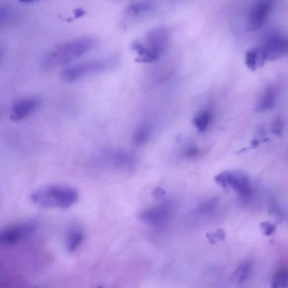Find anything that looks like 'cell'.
I'll return each instance as SVG.
<instances>
[{"mask_svg":"<svg viewBox=\"0 0 288 288\" xmlns=\"http://www.w3.org/2000/svg\"><path fill=\"white\" fill-rule=\"evenodd\" d=\"M288 272L285 268H281L274 275L271 288H288Z\"/></svg>","mask_w":288,"mask_h":288,"instance_id":"cell-18","label":"cell"},{"mask_svg":"<svg viewBox=\"0 0 288 288\" xmlns=\"http://www.w3.org/2000/svg\"><path fill=\"white\" fill-rule=\"evenodd\" d=\"M83 240V234L81 231L73 228L70 230L67 238V246L69 251L73 252L77 249Z\"/></svg>","mask_w":288,"mask_h":288,"instance_id":"cell-17","label":"cell"},{"mask_svg":"<svg viewBox=\"0 0 288 288\" xmlns=\"http://www.w3.org/2000/svg\"><path fill=\"white\" fill-rule=\"evenodd\" d=\"M40 105V100L34 97L19 100L11 109L10 119L18 122L25 119L35 111Z\"/></svg>","mask_w":288,"mask_h":288,"instance_id":"cell-10","label":"cell"},{"mask_svg":"<svg viewBox=\"0 0 288 288\" xmlns=\"http://www.w3.org/2000/svg\"><path fill=\"white\" fill-rule=\"evenodd\" d=\"M211 120V114L210 112L203 111L199 113L194 118V124L199 131L203 132L208 128Z\"/></svg>","mask_w":288,"mask_h":288,"instance_id":"cell-19","label":"cell"},{"mask_svg":"<svg viewBox=\"0 0 288 288\" xmlns=\"http://www.w3.org/2000/svg\"><path fill=\"white\" fill-rule=\"evenodd\" d=\"M275 102V93L274 88L270 87L262 95L258 101L257 109L260 111H265L272 108Z\"/></svg>","mask_w":288,"mask_h":288,"instance_id":"cell-16","label":"cell"},{"mask_svg":"<svg viewBox=\"0 0 288 288\" xmlns=\"http://www.w3.org/2000/svg\"><path fill=\"white\" fill-rule=\"evenodd\" d=\"M216 181L224 187L230 185L241 196L251 194V188L248 177L240 172H224L216 177Z\"/></svg>","mask_w":288,"mask_h":288,"instance_id":"cell-6","label":"cell"},{"mask_svg":"<svg viewBox=\"0 0 288 288\" xmlns=\"http://www.w3.org/2000/svg\"><path fill=\"white\" fill-rule=\"evenodd\" d=\"M262 50L264 51L266 61L278 60L287 53V39L280 35H272L266 41Z\"/></svg>","mask_w":288,"mask_h":288,"instance_id":"cell-8","label":"cell"},{"mask_svg":"<svg viewBox=\"0 0 288 288\" xmlns=\"http://www.w3.org/2000/svg\"><path fill=\"white\" fill-rule=\"evenodd\" d=\"M38 223L33 220L8 226L0 231V248L18 244L31 236L37 230Z\"/></svg>","mask_w":288,"mask_h":288,"instance_id":"cell-5","label":"cell"},{"mask_svg":"<svg viewBox=\"0 0 288 288\" xmlns=\"http://www.w3.org/2000/svg\"><path fill=\"white\" fill-rule=\"evenodd\" d=\"M97 288H103V287H98Z\"/></svg>","mask_w":288,"mask_h":288,"instance_id":"cell-27","label":"cell"},{"mask_svg":"<svg viewBox=\"0 0 288 288\" xmlns=\"http://www.w3.org/2000/svg\"><path fill=\"white\" fill-rule=\"evenodd\" d=\"M31 199L33 204L42 209H67L77 202L78 194L66 186L49 185L37 189Z\"/></svg>","mask_w":288,"mask_h":288,"instance_id":"cell-2","label":"cell"},{"mask_svg":"<svg viewBox=\"0 0 288 288\" xmlns=\"http://www.w3.org/2000/svg\"><path fill=\"white\" fill-rule=\"evenodd\" d=\"M214 234L216 240L218 239L219 240H222L225 238L226 237L225 232L221 229V228H219V229L216 231Z\"/></svg>","mask_w":288,"mask_h":288,"instance_id":"cell-23","label":"cell"},{"mask_svg":"<svg viewBox=\"0 0 288 288\" xmlns=\"http://www.w3.org/2000/svg\"><path fill=\"white\" fill-rule=\"evenodd\" d=\"M260 226L264 235L266 236L272 235L275 230V227L273 224L269 222H262L260 224Z\"/></svg>","mask_w":288,"mask_h":288,"instance_id":"cell-21","label":"cell"},{"mask_svg":"<svg viewBox=\"0 0 288 288\" xmlns=\"http://www.w3.org/2000/svg\"><path fill=\"white\" fill-rule=\"evenodd\" d=\"M107 159L109 163L117 168L129 169L134 166V158L125 151L118 150L109 152Z\"/></svg>","mask_w":288,"mask_h":288,"instance_id":"cell-11","label":"cell"},{"mask_svg":"<svg viewBox=\"0 0 288 288\" xmlns=\"http://www.w3.org/2000/svg\"><path fill=\"white\" fill-rule=\"evenodd\" d=\"M169 41L168 31L164 28H156L148 32L142 41L133 44V49L139 59L144 63H152L159 59L166 50Z\"/></svg>","mask_w":288,"mask_h":288,"instance_id":"cell-3","label":"cell"},{"mask_svg":"<svg viewBox=\"0 0 288 288\" xmlns=\"http://www.w3.org/2000/svg\"><path fill=\"white\" fill-rule=\"evenodd\" d=\"M117 61L116 56H110L80 63L63 70L61 78L66 82H74L87 76L108 71L116 66Z\"/></svg>","mask_w":288,"mask_h":288,"instance_id":"cell-4","label":"cell"},{"mask_svg":"<svg viewBox=\"0 0 288 288\" xmlns=\"http://www.w3.org/2000/svg\"><path fill=\"white\" fill-rule=\"evenodd\" d=\"M165 192L162 189L156 188L153 192V196L156 198H160L165 195Z\"/></svg>","mask_w":288,"mask_h":288,"instance_id":"cell-24","label":"cell"},{"mask_svg":"<svg viewBox=\"0 0 288 288\" xmlns=\"http://www.w3.org/2000/svg\"><path fill=\"white\" fill-rule=\"evenodd\" d=\"M206 238L209 239L210 244H214L216 243V238L213 233L208 232L206 234Z\"/></svg>","mask_w":288,"mask_h":288,"instance_id":"cell-25","label":"cell"},{"mask_svg":"<svg viewBox=\"0 0 288 288\" xmlns=\"http://www.w3.org/2000/svg\"><path fill=\"white\" fill-rule=\"evenodd\" d=\"M171 211L167 205L149 207L139 214L141 221L149 225L160 226L166 223L170 217Z\"/></svg>","mask_w":288,"mask_h":288,"instance_id":"cell-7","label":"cell"},{"mask_svg":"<svg viewBox=\"0 0 288 288\" xmlns=\"http://www.w3.org/2000/svg\"><path fill=\"white\" fill-rule=\"evenodd\" d=\"M283 125L282 121L279 118L274 121L273 125V133L277 135H281L282 133Z\"/></svg>","mask_w":288,"mask_h":288,"instance_id":"cell-22","label":"cell"},{"mask_svg":"<svg viewBox=\"0 0 288 288\" xmlns=\"http://www.w3.org/2000/svg\"><path fill=\"white\" fill-rule=\"evenodd\" d=\"M96 45L90 37H80L58 45L45 55L41 62L42 70L52 71L65 66L85 55Z\"/></svg>","mask_w":288,"mask_h":288,"instance_id":"cell-1","label":"cell"},{"mask_svg":"<svg viewBox=\"0 0 288 288\" xmlns=\"http://www.w3.org/2000/svg\"><path fill=\"white\" fill-rule=\"evenodd\" d=\"M154 3L151 1H140L130 4L127 8L126 14L131 18H141L149 14L154 10Z\"/></svg>","mask_w":288,"mask_h":288,"instance_id":"cell-13","label":"cell"},{"mask_svg":"<svg viewBox=\"0 0 288 288\" xmlns=\"http://www.w3.org/2000/svg\"><path fill=\"white\" fill-rule=\"evenodd\" d=\"M272 3L270 1H260L257 2L250 12L248 27L250 31H255L264 25L268 19Z\"/></svg>","mask_w":288,"mask_h":288,"instance_id":"cell-9","label":"cell"},{"mask_svg":"<svg viewBox=\"0 0 288 288\" xmlns=\"http://www.w3.org/2000/svg\"><path fill=\"white\" fill-rule=\"evenodd\" d=\"M12 16V11L10 8L0 6V25L10 20Z\"/></svg>","mask_w":288,"mask_h":288,"instance_id":"cell-20","label":"cell"},{"mask_svg":"<svg viewBox=\"0 0 288 288\" xmlns=\"http://www.w3.org/2000/svg\"><path fill=\"white\" fill-rule=\"evenodd\" d=\"M150 126L147 123H143L140 125L134 135V142L136 145L142 146L149 141L151 136Z\"/></svg>","mask_w":288,"mask_h":288,"instance_id":"cell-15","label":"cell"},{"mask_svg":"<svg viewBox=\"0 0 288 288\" xmlns=\"http://www.w3.org/2000/svg\"><path fill=\"white\" fill-rule=\"evenodd\" d=\"M266 58L262 48L248 51L245 56V65L250 70L255 71L265 65Z\"/></svg>","mask_w":288,"mask_h":288,"instance_id":"cell-12","label":"cell"},{"mask_svg":"<svg viewBox=\"0 0 288 288\" xmlns=\"http://www.w3.org/2000/svg\"><path fill=\"white\" fill-rule=\"evenodd\" d=\"M258 144H259V142L257 141V140H254L251 143V145L254 147H256Z\"/></svg>","mask_w":288,"mask_h":288,"instance_id":"cell-26","label":"cell"},{"mask_svg":"<svg viewBox=\"0 0 288 288\" xmlns=\"http://www.w3.org/2000/svg\"><path fill=\"white\" fill-rule=\"evenodd\" d=\"M252 268L251 262H244L233 274L232 281L236 284H242L247 282L251 276Z\"/></svg>","mask_w":288,"mask_h":288,"instance_id":"cell-14","label":"cell"}]
</instances>
